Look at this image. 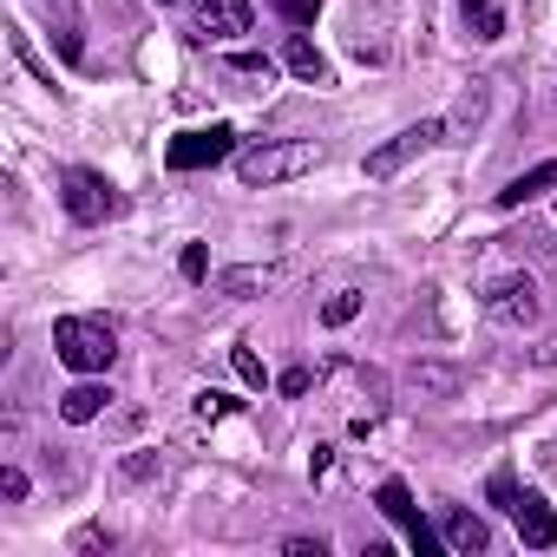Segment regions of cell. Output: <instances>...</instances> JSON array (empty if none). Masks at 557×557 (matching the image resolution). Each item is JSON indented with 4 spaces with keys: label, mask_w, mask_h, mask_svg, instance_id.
I'll use <instances>...</instances> for the list:
<instances>
[{
    "label": "cell",
    "mask_w": 557,
    "mask_h": 557,
    "mask_svg": "<svg viewBox=\"0 0 557 557\" xmlns=\"http://www.w3.org/2000/svg\"><path fill=\"white\" fill-rule=\"evenodd\" d=\"M315 164H322V145H315V138H269V145H256V151H236V177H243L249 190L289 184V177H302V171H315Z\"/></svg>",
    "instance_id": "6da1fadb"
},
{
    "label": "cell",
    "mask_w": 557,
    "mask_h": 557,
    "mask_svg": "<svg viewBox=\"0 0 557 557\" xmlns=\"http://www.w3.org/2000/svg\"><path fill=\"white\" fill-rule=\"evenodd\" d=\"M53 355H60L73 374H106L112 355H119V329L99 322V315H60V322H53Z\"/></svg>",
    "instance_id": "7a4b0ae2"
},
{
    "label": "cell",
    "mask_w": 557,
    "mask_h": 557,
    "mask_svg": "<svg viewBox=\"0 0 557 557\" xmlns=\"http://www.w3.org/2000/svg\"><path fill=\"white\" fill-rule=\"evenodd\" d=\"M223 158H236V132H230V125L177 132V138L164 145V164H171V171H210V164H223Z\"/></svg>",
    "instance_id": "3957f363"
},
{
    "label": "cell",
    "mask_w": 557,
    "mask_h": 557,
    "mask_svg": "<svg viewBox=\"0 0 557 557\" xmlns=\"http://www.w3.org/2000/svg\"><path fill=\"white\" fill-rule=\"evenodd\" d=\"M60 203H66L73 223H106V216L119 210V197H112V184H106L99 171H66V177H60Z\"/></svg>",
    "instance_id": "277c9868"
},
{
    "label": "cell",
    "mask_w": 557,
    "mask_h": 557,
    "mask_svg": "<svg viewBox=\"0 0 557 557\" xmlns=\"http://www.w3.org/2000/svg\"><path fill=\"white\" fill-rule=\"evenodd\" d=\"M446 138V119H420V125H407L394 145H381V151H368V177H394L407 158H420V151H433Z\"/></svg>",
    "instance_id": "5b68a950"
},
{
    "label": "cell",
    "mask_w": 557,
    "mask_h": 557,
    "mask_svg": "<svg viewBox=\"0 0 557 557\" xmlns=\"http://www.w3.org/2000/svg\"><path fill=\"white\" fill-rule=\"evenodd\" d=\"M485 315L505 322V329L537 322V283H531V275H498V283L485 289Z\"/></svg>",
    "instance_id": "8992f818"
},
{
    "label": "cell",
    "mask_w": 557,
    "mask_h": 557,
    "mask_svg": "<svg viewBox=\"0 0 557 557\" xmlns=\"http://www.w3.org/2000/svg\"><path fill=\"white\" fill-rule=\"evenodd\" d=\"M511 524H518V537H524L531 550H550V544H557V511L544 505V492H524V485H518V498H511Z\"/></svg>",
    "instance_id": "52a82bcc"
},
{
    "label": "cell",
    "mask_w": 557,
    "mask_h": 557,
    "mask_svg": "<svg viewBox=\"0 0 557 557\" xmlns=\"http://www.w3.org/2000/svg\"><path fill=\"white\" fill-rule=\"evenodd\" d=\"M381 511H387V518H394V524L407 531V544H413L420 557H426V550L440 544V537H433V524H426V518L413 511V492H407L400 479H387V485H381Z\"/></svg>",
    "instance_id": "ba28073f"
},
{
    "label": "cell",
    "mask_w": 557,
    "mask_h": 557,
    "mask_svg": "<svg viewBox=\"0 0 557 557\" xmlns=\"http://www.w3.org/2000/svg\"><path fill=\"white\" fill-rule=\"evenodd\" d=\"M190 34L197 40H236V34H249V0H203Z\"/></svg>",
    "instance_id": "9c48e42d"
},
{
    "label": "cell",
    "mask_w": 557,
    "mask_h": 557,
    "mask_svg": "<svg viewBox=\"0 0 557 557\" xmlns=\"http://www.w3.org/2000/svg\"><path fill=\"white\" fill-rule=\"evenodd\" d=\"M275 262H236V269H223L216 275V296H262V289H275Z\"/></svg>",
    "instance_id": "30bf717a"
},
{
    "label": "cell",
    "mask_w": 557,
    "mask_h": 557,
    "mask_svg": "<svg viewBox=\"0 0 557 557\" xmlns=\"http://www.w3.org/2000/svg\"><path fill=\"white\" fill-rule=\"evenodd\" d=\"M106 400H112L106 387L79 381V387H66V394H60V420H66V426H92V420L106 413Z\"/></svg>",
    "instance_id": "8fae6325"
},
{
    "label": "cell",
    "mask_w": 557,
    "mask_h": 557,
    "mask_svg": "<svg viewBox=\"0 0 557 557\" xmlns=\"http://www.w3.org/2000/svg\"><path fill=\"white\" fill-rule=\"evenodd\" d=\"M440 531H446V544H453L459 557H479V550L492 544V531H485V518H479V511H446V524H440Z\"/></svg>",
    "instance_id": "7c38bea8"
},
{
    "label": "cell",
    "mask_w": 557,
    "mask_h": 557,
    "mask_svg": "<svg viewBox=\"0 0 557 557\" xmlns=\"http://www.w3.org/2000/svg\"><path fill=\"white\" fill-rule=\"evenodd\" d=\"M550 184H557V158H550V164H531L524 177H511V184L498 190V210H518V203H531V197H544Z\"/></svg>",
    "instance_id": "4fadbf2b"
},
{
    "label": "cell",
    "mask_w": 557,
    "mask_h": 557,
    "mask_svg": "<svg viewBox=\"0 0 557 557\" xmlns=\"http://www.w3.org/2000/svg\"><path fill=\"white\" fill-rule=\"evenodd\" d=\"M289 73H296L302 86H329V60L315 53V40H302V34L289 40Z\"/></svg>",
    "instance_id": "5bb4252c"
},
{
    "label": "cell",
    "mask_w": 557,
    "mask_h": 557,
    "mask_svg": "<svg viewBox=\"0 0 557 557\" xmlns=\"http://www.w3.org/2000/svg\"><path fill=\"white\" fill-rule=\"evenodd\" d=\"M459 14H466L472 40H498L505 34V8H498V0H459Z\"/></svg>",
    "instance_id": "9a60e30c"
},
{
    "label": "cell",
    "mask_w": 557,
    "mask_h": 557,
    "mask_svg": "<svg viewBox=\"0 0 557 557\" xmlns=\"http://www.w3.org/2000/svg\"><path fill=\"white\" fill-rule=\"evenodd\" d=\"M413 387H420V394H459V368L420 361V368H413Z\"/></svg>",
    "instance_id": "2e32d148"
},
{
    "label": "cell",
    "mask_w": 557,
    "mask_h": 557,
    "mask_svg": "<svg viewBox=\"0 0 557 557\" xmlns=\"http://www.w3.org/2000/svg\"><path fill=\"white\" fill-rule=\"evenodd\" d=\"M355 315H361V289H335V296L322 302V322H329V329H348Z\"/></svg>",
    "instance_id": "e0dca14e"
},
{
    "label": "cell",
    "mask_w": 557,
    "mask_h": 557,
    "mask_svg": "<svg viewBox=\"0 0 557 557\" xmlns=\"http://www.w3.org/2000/svg\"><path fill=\"white\" fill-rule=\"evenodd\" d=\"M119 472H125L132 485H145V479H158V472H164V459H158V453H132V459H125Z\"/></svg>",
    "instance_id": "ac0fdd59"
},
{
    "label": "cell",
    "mask_w": 557,
    "mask_h": 557,
    "mask_svg": "<svg viewBox=\"0 0 557 557\" xmlns=\"http://www.w3.org/2000/svg\"><path fill=\"white\" fill-rule=\"evenodd\" d=\"M177 269H184V283H203V275H210V256H203V243H190V249L177 256Z\"/></svg>",
    "instance_id": "d6986e66"
},
{
    "label": "cell",
    "mask_w": 557,
    "mask_h": 557,
    "mask_svg": "<svg viewBox=\"0 0 557 557\" xmlns=\"http://www.w3.org/2000/svg\"><path fill=\"white\" fill-rule=\"evenodd\" d=\"M230 361H236V374H243L249 387H262V381H269V374H262V361H256V348H236Z\"/></svg>",
    "instance_id": "ffe728a7"
},
{
    "label": "cell",
    "mask_w": 557,
    "mask_h": 557,
    "mask_svg": "<svg viewBox=\"0 0 557 557\" xmlns=\"http://www.w3.org/2000/svg\"><path fill=\"white\" fill-rule=\"evenodd\" d=\"M223 413H230V394L203 387V394H197V420H223Z\"/></svg>",
    "instance_id": "44dd1931"
},
{
    "label": "cell",
    "mask_w": 557,
    "mask_h": 557,
    "mask_svg": "<svg viewBox=\"0 0 557 557\" xmlns=\"http://www.w3.org/2000/svg\"><path fill=\"white\" fill-rule=\"evenodd\" d=\"M485 492H492V505H505V511H511V498H518V479H511V472H492V479H485Z\"/></svg>",
    "instance_id": "7402d4cb"
},
{
    "label": "cell",
    "mask_w": 557,
    "mask_h": 557,
    "mask_svg": "<svg viewBox=\"0 0 557 557\" xmlns=\"http://www.w3.org/2000/svg\"><path fill=\"white\" fill-rule=\"evenodd\" d=\"M275 8H283V14H289L296 27H309V21L322 14V0H275Z\"/></svg>",
    "instance_id": "603a6c76"
},
{
    "label": "cell",
    "mask_w": 557,
    "mask_h": 557,
    "mask_svg": "<svg viewBox=\"0 0 557 557\" xmlns=\"http://www.w3.org/2000/svg\"><path fill=\"white\" fill-rule=\"evenodd\" d=\"M73 550H112V531H99V524H86V531L73 537Z\"/></svg>",
    "instance_id": "cb8c5ba5"
},
{
    "label": "cell",
    "mask_w": 557,
    "mask_h": 557,
    "mask_svg": "<svg viewBox=\"0 0 557 557\" xmlns=\"http://www.w3.org/2000/svg\"><path fill=\"white\" fill-rule=\"evenodd\" d=\"M0 492H8V498H27V472L8 466V472H0Z\"/></svg>",
    "instance_id": "d4e9b609"
},
{
    "label": "cell",
    "mask_w": 557,
    "mask_h": 557,
    "mask_svg": "<svg viewBox=\"0 0 557 557\" xmlns=\"http://www.w3.org/2000/svg\"><path fill=\"white\" fill-rule=\"evenodd\" d=\"M309 381H315V374H309V368H289V374H283V381H275V387H283V394H309Z\"/></svg>",
    "instance_id": "484cf974"
},
{
    "label": "cell",
    "mask_w": 557,
    "mask_h": 557,
    "mask_svg": "<svg viewBox=\"0 0 557 557\" xmlns=\"http://www.w3.org/2000/svg\"><path fill=\"white\" fill-rule=\"evenodd\" d=\"M236 73H249V79H269V60H262V53H236Z\"/></svg>",
    "instance_id": "4316f807"
},
{
    "label": "cell",
    "mask_w": 557,
    "mask_h": 557,
    "mask_svg": "<svg viewBox=\"0 0 557 557\" xmlns=\"http://www.w3.org/2000/svg\"><path fill=\"white\" fill-rule=\"evenodd\" d=\"M537 361H557V335H550V342H544V348H537Z\"/></svg>",
    "instance_id": "83f0119b"
}]
</instances>
